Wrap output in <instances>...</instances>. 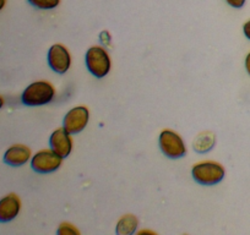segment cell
<instances>
[{"label":"cell","mask_w":250,"mask_h":235,"mask_svg":"<svg viewBox=\"0 0 250 235\" xmlns=\"http://www.w3.org/2000/svg\"><path fill=\"white\" fill-rule=\"evenodd\" d=\"M55 90L47 81H37L25 88L21 100L27 107H40L49 103L54 98Z\"/></svg>","instance_id":"6da1fadb"},{"label":"cell","mask_w":250,"mask_h":235,"mask_svg":"<svg viewBox=\"0 0 250 235\" xmlns=\"http://www.w3.org/2000/svg\"><path fill=\"white\" fill-rule=\"evenodd\" d=\"M193 178L196 183L205 186L216 185L225 178V168L216 162H201L194 165L191 170Z\"/></svg>","instance_id":"7a4b0ae2"},{"label":"cell","mask_w":250,"mask_h":235,"mask_svg":"<svg viewBox=\"0 0 250 235\" xmlns=\"http://www.w3.org/2000/svg\"><path fill=\"white\" fill-rule=\"evenodd\" d=\"M85 60L88 71L97 78H104L109 73V55L102 47H91L86 53Z\"/></svg>","instance_id":"3957f363"},{"label":"cell","mask_w":250,"mask_h":235,"mask_svg":"<svg viewBox=\"0 0 250 235\" xmlns=\"http://www.w3.org/2000/svg\"><path fill=\"white\" fill-rule=\"evenodd\" d=\"M160 148L166 157L178 159L184 157L187 147L183 138L172 130H163L160 135Z\"/></svg>","instance_id":"277c9868"},{"label":"cell","mask_w":250,"mask_h":235,"mask_svg":"<svg viewBox=\"0 0 250 235\" xmlns=\"http://www.w3.org/2000/svg\"><path fill=\"white\" fill-rule=\"evenodd\" d=\"M62 158L53 150H42L36 153L31 160V167L41 174L55 172L62 165Z\"/></svg>","instance_id":"5b68a950"},{"label":"cell","mask_w":250,"mask_h":235,"mask_svg":"<svg viewBox=\"0 0 250 235\" xmlns=\"http://www.w3.org/2000/svg\"><path fill=\"white\" fill-rule=\"evenodd\" d=\"M88 109L86 107H75L69 110L64 117L62 128L65 129L70 135L79 134L86 128L88 123Z\"/></svg>","instance_id":"8992f818"},{"label":"cell","mask_w":250,"mask_h":235,"mask_svg":"<svg viewBox=\"0 0 250 235\" xmlns=\"http://www.w3.org/2000/svg\"><path fill=\"white\" fill-rule=\"evenodd\" d=\"M48 64L58 74H65L71 64V57L68 49L62 44H54L48 52Z\"/></svg>","instance_id":"52a82bcc"},{"label":"cell","mask_w":250,"mask_h":235,"mask_svg":"<svg viewBox=\"0 0 250 235\" xmlns=\"http://www.w3.org/2000/svg\"><path fill=\"white\" fill-rule=\"evenodd\" d=\"M49 145L50 148L62 158L68 157L73 150V140L70 137V134L64 128L58 129L52 134L49 138Z\"/></svg>","instance_id":"ba28073f"},{"label":"cell","mask_w":250,"mask_h":235,"mask_svg":"<svg viewBox=\"0 0 250 235\" xmlns=\"http://www.w3.org/2000/svg\"><path fill=\"white\" fill-rule=\"evenodd\" d=\"M20 198L15 194L6 195L0 200V223H8L15 219L20 212Z\"/></svg>","instance_id":"9c48e42d"},{"label":"cell","mask_w":250,"mask_h":235,"mask_svg":"<svg viewBox=\"0 0 250 235\" xmlns=\"http://www.w3.org/2000/svg\"><path fill=\"white\" fill-rule=\"evenodd\" d=\"M31 158V150L25 145H14L4 153L3 160L10 167H21Z\"/></svg>","instance_id":"30bf717a"},{"label":"cell","mask_w":250,"mask_h":235,"mask_svg":"<svg viewBox=\"0 0 250 235\" xmlns=\"http://www.w3.org/2000/svg\"><path fill=\"white\" fill-rule=\"evenodd\" d=\"M138 228V219L135 215H126L119 219L117 224V233L119 235H130Z\"/></svg>","instance_id":"8fae6325"},{"label":"cell","mask_w":250,"mask_h":235,"mask_svg":"<svg viewBox=\"0 0 250 235\" xmlns=\"http://www.w3.org/2000/svg\"><path fill=\"white\" fill-rule=\"evenodd\" d=\"M215 145V135L211 133H204L198 136L196 141L194 142V148L198 152L204 153L210 151Z\"/></svg>","instance_id":"7c38bea8"},{"label":"cell","mask_w":250,"mask_h":235,"mask_svg":"<svg viewBox=\"0 0 250 235\" xmlns=\"http://www.w3.org/2000/svg\"><path fill=\"white\" fill-rule=\"evenodd\" d=\"M28 3L41 10H50L59 5L60 0H28Z\"/></svg>","instance_id":"4fadbf2b"},{"label":"cell","mask_w":250,"mask_h":235,"mask_svg":"<svg viewBox=\"0 0 250 235\" xmlns=\"http://www.w3.org/2000/svg\"><path fill=\"white\" fill-rule=\"evenodd\" d=\"M57 233L59 235H79L80 234V233H79V230L76 229L74 225L69 224V223H62V224L59 227V229H58Z\"/></svg>","instance_id":"5bb4252c"},{"label":"cell","mask_w":250,"mask_h":235,"mask_svg":"<svg viewBox=\"0 0 250 235\" xmlns=\"http://www.w3.org/2000/svg\"><path fill=\"white\" fill-rule=\"evenodd\" d=\"M226 1H227L230 6H233V8L235 9L242 8L245 3V0H226Z\"/></svg>","instance_id":"9a60e30c"},{"label":"cell","mask_w":250,"mask_h":235,"mask_svg":"<svg viewBox=\"0 0 250 235\" xmlns=\"http://www.w3.org/2000/svg\"><path fill=\"white\" fill-rule=\"evenodd\" d=\"M243 30H244V35L247 36L248 39H250V21H248V22L245 23L244 27H243Z\"/></svg>","instance_id":"2e32d148"},{"label":"cell","mask_w":250,"mask_h":235,"mask_svg":"<svg viewBox=\"0 0 250 235\" xmlns=\"http://www.w3.org/2000/svg\"><path fill=\"white\" fill-rule=\"evenodd\" d=\"M245 68H247L248 74H249V75H250V53H249V54H248L247 59H245Z\"/></svg>","instance_id":"e0dca14e"},{"label":"cell","mask_w":250,"mask_h":235,"mask_svg":"<svg viewBox=\"0 0 250 235\" xmlns=\"http://www.w3.org/2000/svg\"><path fill=\"white\" fill-rule=\"evenodd\" d=\"M6 0H0V10H3V8L5 6Z\"/></svg>","instance_id":"ac0fdd59"},{"label":"cell","mask_w":250,"mask_h":235,"mask_svg":"<svg viewBox=\"0 0 250 235\" xmlns=\"http://www.w3.org/2000/svg\"><path fill=\"white\" fill-rule=\"evenodd\" d=\"M3 105H4V99L1 97H0V109L3 108Z\"/></svg>","instance_id":"d6986e66"}]
</instances>
